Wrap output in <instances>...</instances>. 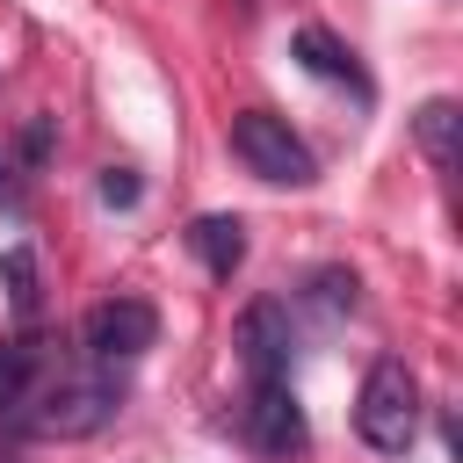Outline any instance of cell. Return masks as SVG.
I'll return each instance as SVG.
<instances>
[{"label": "cell", "instance_id": "obj_1", "mask_svg": "<svg viewBox=\"0 0 463 463\" xmlns=\"http://www.w3.org/2000/svg\"><path fill=\"white\" fill-rule=\"evenodd\" d=\"M116 405H123V383H116L109 369L87 362V369H58V376H43L14 427L43 434V441H80V434H101V427L116 420Z\"/></svg>", "mask_w": 463, "mask_h": 463}, {"label": "cell", "instance_id": "obj_2", "mask_svg": "<svg viewBox=\"0 0 463 463\" xmlns=\"http://www.w3.org/2000/svg\"><path fill=\"white\" fill-rule=\"evenodd\" d=\"M354 434L376 449V456H405L412 434H420V376L398 362V354H376L369 376H362V398H354Z\"/></svg>", "mask_w": 463, "mask_h": 463}, {"label": "cell", "instance_id": "obj_3", "mask_svg": "<svg viewBox=\"0 0 463 463\" xmlns=\"http://www.w3.org/2000/svg\"><path fill=\"white\" fill-rule=\"evenodd\" d=\"M232 159H239L246 174L275 181V188H311V181H318L311 145H304V137L289 130V116H275V109H239V116H232Z\"/></svg>", "mask_w": 463, "mask_h": 463}, {"label": "cell", "instance_id": "obj_4", "mask_svg": "<svg viewBox=\"0 0 463 463\" xmlns=\"http://www.w3.org/2000/svg\"><path fill=\"white\" fill-rule=\"evenodd\" d=\"M152 340H159V311H152L145 297H101V304L80 318V354H87L94 369H123V362H137Z\"/></svg>", "mask_w": 463, "mask_h": 463}, {"label": "cell", "instance_id": "obj_5", "mask_svg": "<svg viewBox=\"0 0 463 463\" xmlns=\"http://www.w3.org/2000/svg\"><path fill=\"white\" fill-rule=\"evenodd\" d=\"M239 434H246V449H253V456H268V463H289V456L304 449V412H297L289 376H275V383H246Z\"/></svg>", "mask_w": 463, "mask_h": 463}, {"label": "cell", "instance_id": "obj_6", "mask_svg": "<svg viewBox=\"0 0 463 463\" xmlns=\"http://www.w3.org/2000/svg\"><path fill=\"white\" fill-rule=\"evenodd\" d=\"M239 362H246V383L289 376V311L275 297H253L239 311Z\"/></svg>", "mask_w": 463, "mask_h": 463}, {"label": "cell", "instance_id": "obj_7", "mask_svg": "<svg viewBox=\"0 0 463 463\" xmlns=\"http://www.w3.org/2000/svg\"><path fill=\"white\" fill-rule=\"evenodd\" d=\"M43 376H51V340H43V333H14V340H0V420H7V427L22 420V405L36 398Z\"/></svg>", "mask_w": 463, "mask_h": 463}, {"label": "cell", "instance_id": "obj_8", "mask_svg": "<svg viewBox=\"0 0 463 463\" xmlns=\"http://www.w3.org/2000/svg\"><path fill=\"white\" fill-rule=\"evenodd\" d=\"M289 51H297V65L304 72H318V80H333V87H354L362 101H369V72L354 65V51L333 36V29H318V22H304L297 36H289Z\"/></svg>", "mask_w": 463, "mask_h": 463}, {"label": "cell", "instance_id": "obj_9", "mask_svg": "<svg viewBox=\"0 0 463 463\" xmlns=\"http://www.w3.org/2000/svg\"><path fill=\"white\" fill-rule=\"evenodd\" d=\"M188 246H195V260H203L217 282H232V275L246 268V224H239V217H195V224H188Z\"/></svg>", "mask_w": 463, "mask_h": 463}, {"label": "cell", "instance_id": "obj_10", "mask_svg": "<svg viewBox=\"0 0 463 463\" xmlns=\"http://www.w3.org/2000/svg\"><path fill=\"white\" fill-rule=\"evenodd\" d=\"M456 130H463V109H456L449 94L420 101V116H412V137H420V152L434 159V174H456Z\"/></svg>", "mask_w": 463, "mask_h": 463}, {"label": "cell", "instance_id": "obj_11", "mask_svg": "<svg viewBox=\"0 0 463 463\" xmlns=\"http://www.w3.org/2000/svg\"><path fill=\"white\" fill-rule=\"evenodd\" d=\"M0 282H7V304H14V318L29 326V318H36V304H43L36 253H29V246H7V253H0Z\"/></svg>", "mask_w": 463, "mask_h": 463}, {"label": "cell", "instance_id": "obj_12", "mask_svg": "<svg viewBox=\"0 0 463 463\" xmlns=\"http://www.w3.org/2000/svg\"><path fill=\"white\" fill-rule=\"evenodd\" d=\"M311 304L333 311V318L354 311V275H347V268H318V275H311Z\"/></svg>", "mask_w": 463, "mask_h": 463}, {"label": "cell", "instance_id": "obj_13", "mask_svg": "<svg viewBox=\"0 0 463 463\" xmlns=\"http://www.w3.org/2000/svg\"><path fill=\"white\" fill-rule=\"evenodd\" d=\"M94 188H101V203H109V210H130V203L145 195V181H137L130 166H101V181H94Z\"/></svg>", "mask_w": 463, "mask_h": 463}, {"label": "cell", "instance_id": "obj_14", "mask_svg": "<svg viewBox=\"0 0 463 463\" xmlns=\"http://www.w3.org/2000/svg\"><path fill=\"white\" fill-rule=\"evenodd\" d=\"M43 152H51V116H36V123H29V130H22V159H29V166H36V159H43Z\"/></svg>", "mask_w": 463, "mask_h": 463}]
</instances>
